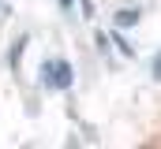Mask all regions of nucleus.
Returning a JSON list of instances; mask_svg holds the SVG:
<instances>
[{
	"mask_svg": "<svg viewBox=\"0 0 161 149\" xmlns=\"http://www.w3.org/2000/svg\"><path fill=\"white\" fill-rule=\"evenodd\" d=\"M56 4H60L64 11H71V4H75V0H56Z\"/></svg>",
	"mask_w": 161,
	"mask_h": 149,
	"instance_id": "6",
	"label": "nucleus"
},
{
	"mask_svg": "<svg viewBox=\"0 0 161 149\" xmlns=\"http://www.w3.org/2000/svg\"><path fill=\"white\" fill-rule=\"evenodd\" d=\"M135 23H139V11H135V8H120V11H116V26H135Z\"/></svg>",
	"mask_w": 161,
	"mask_h": 149,
	"instance_id": "2",
	"label": "nucleus"
},
{
	"mask_svg": "<svg viewBox=\"0 0 161 149\" xmlns=\"http://www.w3.org/2000/svg\"><path fill=\"white\" fill-rule=\"evenodd\" d=\"M41 82L53 86V90H71L75 71H71L68 60H45V64H41Z\"/></svg>",
	"mask_w": 161,
	"mask_h": 149,
	"instance_id": "1",
	"label": "nucleus"
},
{
	"mask_svg": "<svg viewBox=\"0 0 161 149\" xmlns=\"http://www.w3.org/2000/svg\"><path fill=\"white\" fill-rule=\"evenodd\" d=\"M154 74H158V78H161V52H158V56H154Z\"/></svg>",
	"mask_w": 161,
	"mask_h": 149,
	"instance_id": "5",
	"label": "nucleus"
},
{
	"mask_svg": "<svg viewBox=\"0 0 161 149\" xmlns=\"http://www.w3.org/2000/svg\"><path fill=\"white\" fill-rule=\"evenodd\" d=\"M23 49H26V37H19V41L8 49V67H19V60H23Z\"/></svg>",
	"mask_w": 161,
	"mask_h": 149,
	"instance_id": "3",
	"label": "nucleus"
},
{
	"mask_svg": "<svg viewBox=\"0 0 161 149\" xmlns=\"http://www.w3.org/2000/svg\"><path fill=\"white\" fill-rule=\"evenodd\" d=\"M113 45H116V49H120L124 56H135V49H131V45H127V37H124V34H113Z\"/></svg>",
	"mask_w": 161,
	"mask_h": 149,
	"instance_id": "4",
	"label": "nucleus"
}]
</instances>
